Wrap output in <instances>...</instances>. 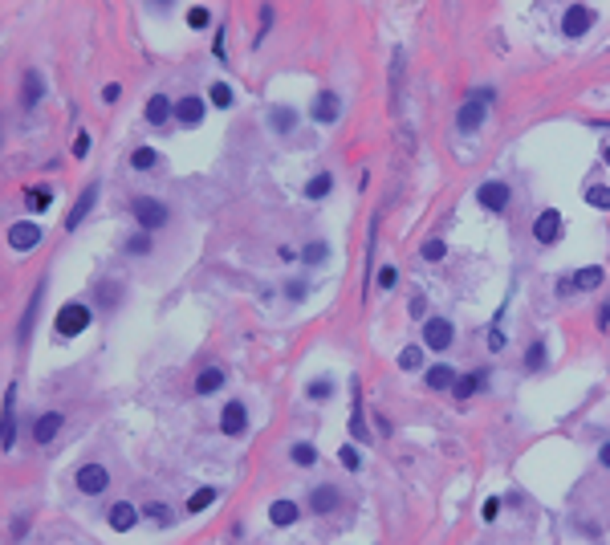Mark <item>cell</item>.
Returning a JSON list of instances; mask_svg holds the SVG:
<instances>
[{"mask_svg": "<svg viewBox=\"0 0 610 545\" xmlns=\"http://www.w3.org/2000/svg\"><path fill=\"white\" fill-rule=\"evenodd\" d=\"M590 24H594V13H590L586 4H570L565 8V17H562L565 37H582V33H590Z\"/></svg>", "mask_w": 610, "mask_h": 545, "instance_id": "5", "label": "cell"}, {"mask_svg": "<svg viewBox=\"0 0 610 545\" xmlns=\"http://www.w3.org/2000/svg\"><path fill=\"white\" fill-rule=\"evenodd\" d=\"M395 281H399V269H395V264H387V269L378 273V289H395Z\"/></svg>", "mask_w": 610, "mask_h": 545, "instance_id": "42", "label": "cell"}, {"mask_svg": "<svg viewBox=\"0 0 610 545\" xmlns=\"http://www.w3.org/2000/svg\"><path fill=\"white\" fill-rule=\"evenodd\" d=\"M106 484H110V472L102 464H82L77 468V488L82 493H106Z\"/></svg>", "mask_w": 610, "mask_h": 545, "instance_id": "6", "label": "cell"}, {"mask_svg": "<svg viewBox=\"0 0 610 545\" xmlns=\"http://www.w3.org/2000/svg\"><path fill=\"white\" fill-rule=\"evenodd\" d=\"M126 248H131V253H147V248H151V240H147V237H131V244H126Z\"/></svg>", "mask_w": 610, "mask_h": 545, "instance_id": "45", "label": "cell"}, {"mask_svg": "<svg viewBox=\"0 0 610 545\" xmlns=\"http://www.w3.org/2000/svg\"><path fill=\"white\" fill-rule=\"evenodd\" d=\"M480 387H484V375H468V379H460L456 387H452V395H456V399H468L472 391H480Z\"/></svg>", "mask_w": 610, "mask_h": 545, "instance_id": "31", "label": "cell"}, {"mask_svg": "<svg viewBox=\"0 0 610 545\" xmlns=\"http://www.w3.org/2000/svg\"><path fill=\"white\" fill-rule=\"evenodd\" d=\"M289 456H293V464H297V468H313V464H318V451H313V444H293V451H289Z\"/></svg>", "mask_w": 610, "mask_h": 545, "instance_id": "28", "label": "cell"}, {"mask_svg": "<svg viewBox=\"0 0 610 545\" xmlns=\"http://www.w3.org/2000/svg\"><path fill=\"white\" fill-rule=\"evenodd\" d=\"M607 163H610V147H607Z\"/></svg>", "mask_w": 610, "mask_h": 545, "instance_id": "51", "label": "cell"}, {"mask_svg": "<svg viewBox=\"0 0 610 545\" xmlns=\"http://www.w3.org/2000/svg\"><path fill=\"white\" fill-rule=\"evenodd\" d=\"M37 309H41V289L33 293V301H29V309H24V318H21V330H17V342H29V330H33V318H37Z\"/></svg>", "mask_w": 610, "mask_h": 545, "instance_id": "24", "label": "cell"}, {"mask_svg": "<svg viewBox=\"0 0 610 545\" xmlns=\"http://www.w3.org/2000/svg\"><path fill=\"white\" fill-rule=\"evenodd\" d=\"M139 517H142V513L131 505V500H114V505H110V529H118V533L135 529V525H139Z\"/></svg>", "mask_w": 610, "mask_h": 545, "instance_id": "11", "label": "cell"}, {"mask_svg": "<svg viewBox=\"0 0 610 545\" xmlns=\"http://www.w3.org/2000/svg\"><path fill=\"white\" fill-rule=\"evenodd\" d=\"M147 517H151V521L159 525V529H167V525L175 521V513H171L167 505H159V500H155V505H147Z\"/></svg>", "mask_w": 610, "mask_h": 545, "instance_id": "32", "label": "cell"}, {"mask_svg": "<svg viewBox=\"0 0 610 545\" xmlns=\"http://www.w3.org/2000/svg\"><path fill=\"white\" fill-rule=\"evenodd\" d=\"M509 195H513V191H509V184H500V179H489V184L476 188V200H480L489 212H505V208H509Z\"/></svg>", "mask_w": 610, "mask_h": 545, "instance_id": "4", "label": "cell"}, {"mask_svg": "<svg viewBox=\"0 0 610 545\" xmlns=\"http://www.w3.org/2000/svg\"><path fill=\"white\" fill-rule=\"evenodd\" d=\"M90 326V309L82 306V301H70V306L57 309V334L61 338H73V334H82Z\"/></svg>", "mask_w": 610, "mask_h": 545, "instance_id": "3", "label": "cell"}, {"mask_svg": "<svg viewBox=\"0 0 610 545\" xmlns=\"http://www.w3.org/2000/svg\"><path fill=\"white\" fill-rule=\"evenodd\" d=\"M350 435H354V440H362V444L371 440V431H366V419H362V407H354V415H350Z\"/></svg>", "mask_w": 610, "mask_h": 545, "instance_id": "36", "label": "cell"}, {"mask_svg": "<svg viewBox=\"0 0 610 545\" xmlns=\"http://www.w3.org/2000/svg\"><path fill=\"white\" fill-rule=\"evenodd\" d=\"M131 208H135V220H139L142 228L151 232V228H163L167 224V204H159V200H151V195H135L131 200Z\"/></svg>", "mask_w": 610, "mask_h": 545, "instance_id": "2", "label": "cell"}, {"mask_svg": "<svg viewBox=\"0 0 610 545\" xmlns=\"http://www.w3.org/2000/svg\"><path fill=\"white\" fill-rule=\"evenodd\" d=\"M211 500H216V488H195L191 500H188V509H191V513H200V509H208Z\"/></svg>", "mask_w": 610, "mask_h": 545, "instance_id": "35", "label": "cell"}, {"mask_svg": "<svg viewBox=\"0 0 610 545\" xmlns=\"http://www.w3.org/2000/svg\"><path fill=\"white\" fill-rule=\"evenodd\" d=\"M313 119H318V122H334V119H338V94L322 90L318 102H313Z\"/></svg>", "mask_w": 610, "mask_h": 545, "instance_id": "18", "label": "cell"}, {"mask_svg": "<svg viewBox=\"0 0 610 545\" xmlns=\"http://www.w3.org/2000/svg\"><path fill=\"white\" fill-rule=\"evenodd\" d=\"M220 431L224 435H244L248 431V411H244V403H228L224 407V415H220Z\"/></svg>", "mask_w": 610, "mask_h": 545, "instance_id": "9", "label": "cell"}, {"mask_svg": "<svg viewBox=\"0 0 610 545\" xmlns=\"http://www.w3.org/2000/svg\"><path fill=\"white\" fill-rule=\"evenodd\" d=\"M41 237H45V232H41L37 224H13V228H8V244H13L17 253L37 248V244H41Z\"/></svg>", "mask_w": 610, "mask_h": 545, "instance_id": "10", "label": "cell"}, {"mask_svg": "<svg viewBox=\"0 0 610 545\" xmlns=\"http://www.w3.org/2000/svg\"><path fill=\"white\" fill-rule=\"evenodd\" d=\"M297 517H302L297 500H273V505H269V521L277 525V529H289V525H297Z\"/></svg>", "mask_w": 610, "mask_h": 545, "instance_id": "14", "label": "cell"}, {"mask_svg": "<svg viewBox=\"0 0 610 545\" xmlns=\"http://www.w3.org/2000/svg\"><path fill=\"white\" fill-rule=\"evenodd\" d=\"M61 424H66V419H61V411H49V415H41V419L33 424V435H37V444H49V440L61 431Z\"/></svg>", "mask_w": 610, "mask_h": 545, "instance_id": "17", "label": "cell"}, {"mask_svg": "<svg viewBox=\"0 0 610 545\" xmlns=\"http://www.w3.org/2000/svg\"><path fill=\"white\" fill-rule=\"evenodd\" d=\"M533 237H537L541 244H553V240H562V216H558V208H545V212L537 216V224H533Z\"/></svg>", "mask_w": 610, "mask_h": 545, "instance_id": "7", "label": "cell"}, {"mask_svg": "<svg viewBox=\"0 0 610 545\" xmlns=\"http://www.w3.org/2000/svg\"><path fill=\"white\" fill-rule=\"evenodd\" d=\"M496 513H500V500H484V521H493V517H496Z\"/></svg>", "mask_w": 610, "mask_h": 545, "instance_id": "47", "label": "cell"}, {"mask_svg": "<svg viewBox=\"0 0 610 545\" xmlns=\"http://www.w3.org/2000/svg\"><path fill=\"white\" fill-rule=\"evenodd\" d=\"M73 155H77V159H86V155H90V135H86V130H82V135H77V142H73Z\"/></svg>", "mask_w": 610, "mask_h": 545, "instance_id": "44", "label": "cell"}, {"mask_svg": "<svg viewBox=\"0 0 610 545\" xmlns=\"http://www.w3.org/2000/svg\"><path fill=\"white\" fill-rule=\"evenodd\" d=\"M175 119L184 122V126H195V122L204 119V98H184V102H175Z\"/></svg>", "mask_w": 610, "mask_h": 545, "instance_id": "16", "label": "cell"}, {"mask_svg": "<svg viewBox=\"0 0 610 545\" xmlns=\"http://www.w3.org/2000/svg\"><path fill=\"white\" fill-rule=\"evenodd\" d=\"M289 297H293V301H302V297H305V285L293 281V285H289Z\"/></svg>", "mask_w": 610, "mask_h": 545, "instance_id": "49", "label": "cell"}, {"mask_svg": "<svg viewBox=\"0 0 610 545\" xmlns=\"http://www.w3.org/2000/svg\"><path fill=\"white\" fill-rule=\"evenodd\" d=\"M329 191H334V175H329V171H318V175L305 184V195H309V200H322V195H329Z\"/></svg>", "mask_w": 610, "mask_h": 545, "instance_id": "22", "label": "cell"}, {"mask_svg": "<svg viewBox=\"0 0 610 545\" xmlns=\"http://www.w3.org/2000/svg\"><path fill=\"white\" fill-rule=\"evenodd\" d=\"M45 94V82H41V73H24V106H37Z\"/></svg>", "mask_w": 610, "mask_h": 545, "instance_id": "25", "label": "cell"}, {"mask_svg": "<svg viewBox=\"0 0 610 545\" xmlns=\"http://www.w3.org/2000/svg\"><path fill=\"white\" fill-rule=\"evenodd\" d=\"M171 114H175V102H171L167 94H155L151 102H147V122H151V126H163Z\"/></svg>", "mask_w": 610, "mask_h": 545, "instance_id": "15", "label": "cell"}, {"mask_svg": "<svg viewBox=\"0 0 610 545\" xmlns=\"http://www.w3.org/2000/svg\"><path fill=\"white\" fill-rule=\"evenodd\" d=\"M220 387H224V371H216V366L200 371V379H195V391H200V395H211V391H220Z\"/></svg>", "mask_w": 610, "mask_h": 545, "instance_id": "23", "label": "cell"}, {"mask_svg": "<svg viewBox=\"0 0 610 545\" xmlns=\"http://www.w3.org/2000/svg\"><path fill=\"white\" fill-rule=\"evenodd\" d=\"M13 399H17V387H8V395H4V424H0V448H4V451L17 444V415H13Z\"/></svg>", "mask_w": 610, "mask_h": 545, "instance_id": "12", "label": "cell"}, {"mask_svg": "<svg viewBox=\"0 0 610 545\" xmlns=\"http://www.w3.org/2000/svg\"><path fill=\"white\" fill-rule=\"evenodd\" d=\"M456 382L460 379H456L452 366H431V371H427V387H431V391H452Z\"/></svg>", "mask_w": 610, "mask_h": 545, "instance_id": "20", "label": "cell"}, {"mask_svg": "<svg viewBox=\"0 0 610 545\" xmlns=\"http://www.w3.org/2000/svg\"><path fill=\"white\" fill-rule=\"evenodd\" d=\"M98 191H102V188H98V184H90V188H86V191H82V195H77V204H73V212L66 216V228H77V224H82V220L90 216V208H94V204H98Z\"/></svg>", "mask_w": 610, "mask_h": 545, "instance_id": "13", "label": "cell"}, {"mask_svg": "<svg viewBox=\"0 0 610 545\" xmlns=\"http://www.w3.org/2000/svg\"><path fill=\"white\" fill-rule=\"evenodd\" d=\"M598 326H602V330L610 326V306H602V309H598Z\"/></svg>", "mask_w": 610, "mask_h": 545, "instance_id": "50", "label": "cell"}, {"mask_svg": "<svg viewBox=\"0 0 610 545\" xmlns=\"http://www.w3.org/2000/svg\"><path fill=\"white\" fill-rule=\"evenodd\" d=\"M452 334L456 330H452L447 318H431V322L423 326V342H427L431 350H447V346H452Z\"/></svg>", "mask_w": 610, "mask_h": 545, "instance_id": "8", "label": "cell"}, {"mask_svg": "<svg viewBox=\"0 0 610 545\" xmlns=\"http://www.w3.org/2000/svg\"><path fill=\"white\" fill-rule=\"evenodd\" d=\"M602 285V269L598 264H586V269H578V277H574V289H598Z\"/></svg>", "mask_w": 610, "mask_h": 545, "instance_id": "26", "label": "cell"}, {"mask_svg": "<svg viewBox=\"0 0 610 545\" xmlns=\"http://www.w3.org/2000/svg\"><path fill=\"white\" fill-rule=\"evenodd\" d=\"M309 505H313V513H329V509H338V488H334V484H318Z\"/></svg>", "mask_w": 610, "mask_h": 545, "instance_id": "19", "label": "cell"}, {"mask_svg": "<svg viewBox=\"0 0 610 545\" xmlns=\"http://www.w3.org/2000/svg\"><path fill=\"white\" fill-rule=\"evenodd\" d=\"M489 102H496V90H476V94L460 106V114H456V126L464 130V135H472L480 122H484V114H489Z\"/></svg>", "mask_w": 610, "mask_h": 545, "instance_id": "1", "label": "cell"}, {"mask_svg": "<svg viewBox=\"0 0 610 545\" xmlns=\"http://www.w3.org/2000/svg\"><path fill=\"white\" fill-rule=\"evenodd\" d=\"M24 208H29V212H45L49 208V188L29 191V195H24Z\"/></svg>", "mask_w": 610, "mask_h": 545, "instance_id": "34", "label": "cell"}, {"mask_svg": "<svg viewBox=\"0 0 610 545\" xmlns=\"http://www.w3.org/2000/svg\"><path fill=\"white\" fill-rule=\"evenodd\" d=\"M211 102H216V106H232V90H228L224 82H216V86H211Z\"/></svg>", "mask_w": 610, "mask_h": 545, "instance_id": "41", "label": "cell"}, {"mask_svg": "<svg viewBox=\"0 0 610 545\" xmlns=\"http://www.w3.org/2000/svg\"><path fill=\"white\" fill-rule=\"evenodd\" d=\"M586 204H590V208H598V212H610V188H602V184L586 188Z\"/></svg>", "mask_w": 610, "mask_h": 545, "instance_id": "27", "label": "cell"}, {"mask_svg": "<svg viewBox=\"0 0 610 545\" xmlns=\"http://www.w3.org/2000/svg\"><path fill=\"white\" fill-rule=\"evenodd\" d=\"M419 253H423V261H440L447 248H444V240H436V237H431V240H423V248H419Z\"/></svg>", "mask_w": 610, "mask_h": 545, "instance_id": "39", "label": "cell"}, {"mask_svg": "<svg viewBox=\"0 0 610 545\" xmlns=\"http://www.w3.org/2000/svg\"><path fill=\"white\" fill-rule=\"evenodd\" d=\"M598 464H602V468H610V440L598 448Z\"/></svg>", "mask_w": 610, "mask_h": 545, "instance_id": "48", "label": "cell"}, {"mask_svg": "<svg viewBox=\"0 0 610 545\" xmlns=\"http://www.w3.org/2000/svg\"><path fill=\"white\" fill-rule=\"evenodd\" d=\"M131 163L139 167V171H147V167H155V163H159V155H155L151 147H139V151L131 155Z\"/></svg>", "mask_w": 610, "mask_h": 545, "instance_id": "37", "label": "cell"}, {"mask_svg": "<svg viewBox=\"0 0 610 545\" xmlns=\"http://www.w3.org/2000/svg\"><path fill=\"white\" fill-rule=\"evenodd\" d=\"M326 257H329V248L322 244V240H313V244H305V248H302L305 264H326Z\"/></svg>", "mask_w": 610, "mask_h": 545, "instance_id": "30", "label": "cell"}, {"mask_svg": "<svg viewBox=\"0 0 610 545\" xmlns=\"http://www.w3.org/2000/svg\"><path fill=\"white\" fill-rule=\"evenodd\" d=\"M208 21H211L208 8H191V13H188V24H191V29H204Z\"/></svg>", "mask_w": 610, "mask_h": 545, "instance_id": "43", "label": "cell"}, {"mask_svg": "<svg viewBox=\"0 0 610 545\" xmlns=\"http://www.w3.org/2000/svg\"><path fill=\"white\" fill-rule=\"evenodd\" d=\"M525 366H529V371H541V366H545V342H533V346H529Z\"/></svg>", "mask_w": 610, "mask_h": 545, "instance_id": "38", "label": "cell"}, {"mask_svg": "<svg viewBox=\"0 0 610 545\" xmlns=\"http://www.w3.org/2000/svg\"><path fill=\"white\" fill-rule=\"evenodd\" d=\"M305 395H309L313 403H326L329 395H334V379H313V382H309V391H305Z\"/></svg>", "mask_w": 610, "mask_h": 545, "instance_id": "29", "label": "cell"}, {"mask_svg": "<svg viewBox=\"0 0 610 545\" xmlns=\"http://www.w3.org/2000/svg\"><path fill=\"white\" fill-rule=\"evenodd\" d=\"M269 122H273L277 135H289V130L297 126V114H293L289 106H273V110H269Z\"/></svg>", "mask_w": 610, "mask_h": 545, "instance_id": "21", "label": "cell"}, {"mask_svg": "<svg viewBox=\"0 0 610 545\" xmlns=\"http://www.w3.org/2000/svg\"><path fill=\"white\" fill-rule=\"evenodd\" d=\"M338 460H342V464H346L350 472H358V468H362V456H358V448H350V444L338 451Z\"/></svg>", "mask_w": 610, "mask_h": 545, "instance_id": "40", "label": "cell"}, {"mask_svg": "<svg viewBox=\"0 0 610 545\" xmlns=\"http://www.w3.org/2000/svg\"><path fill=\"white\" fill-rule=\"evenodd\" d=\"M399 366H403V371H419V366H423V350H419V346H403Z\"/></svg>", "mask_w": 610, "mask_h": 545, "instance_id": "33", "label": "cell"}, {"mask_svg": "<svg viewBox=\"0 0 610 545\" xmlns=\"http://www.w3.org/2000/svg\"><path fill=\"white\" fill-rule=\"evenodd\" d=\"M489 350H505V334L500 330H489Z\"/></svg>", "mask_w": 610, "mask_h": 545, "instance_id": "46", "label": "cell"}]
</instances>
